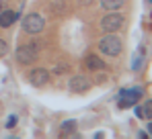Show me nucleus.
<instances>
[{
    "label": "nucleus",
    "instance_id": "obj_1",
    "mask_svg": "<svg viewBox=\"0 0 152 139\" xmlns=\"http://www.w3.org/2000/svg\"><path fill=\"white\" fill-rule=\"evenodd\" d=\"M99 49H101L105 55L115 57V55L121 53V39L117 35H105L101 41H99Z\"/></svg>",
    "mask_w": 152,
    "mask_h": 139
},
{
    "label": "nucleus",
    "instance_id": "obj_2",
    "mask_svg": "<svg viewBox=\"0 0 152 139\" xmlns=\"http://www.w3.org/2000/svg\"><path fill=\"white\" fill-rule=\"evenodd\" d=\"M111 14H105L101 21V29L103 31H107V33H113V31H119L124 23H126V19H124V14H119V12H115V10H109Z\"/></svg>",
    "mask_w": 152,
    "mask_h": 139
},
{
    "label": "nucleus",
    "instance_id": "obj_3",
    "mask_svg": "<svg viewBox=\"0 0 152 139\" xmlns=\"http://www.w3.org/2000/svg\"><path fill=\"white\" fill-rule=\"evenodd\" d=\"M43 27H45V21H43V17L41 14H27L25 19H23V31L29 33V35H37V33H41L43 31Z\"/></svg>",
    "mask_w": 152,
    "mask_h": 139
},
{
    "label": "nucleus",
    "instance_id": "obj_4",
    "mask_svg": "<svg viewBox=\"0 0 152 139\" xmlns=\"http://www.w3.org/2000/svg\"><path fill=\"white\" fill-rule=\"evenodd\" d=\"M37 55H39V51H37V45H33V43H27V45L19 47V51H17V59H19V64H23V66L35 64Z\"/></svg>",
    "mask_w": 152,
    "mask_h": 139
},
{
    "label": "nucleus",
    "instance_id": "obj_5",
    "mask_svg": "<svg viewBox=\"0 0 152 139\" xmlns=\"http://www.w3.org/2000/svg\"><path fill=\"white\" fill-rule=\"evenodd\" d=\"M142 94H144L142 88H126V90H121V94H119V106H121V109L134 106V104L140 100Z\"/></svg>",
    "mask_w": 152,
    "mask_h": 139
},
{
    "label": "nucleus",
    "instance_id": "obj_6",
    "mask_svg": "<svg viewBox=\"0 0 152 139\" xmlns=\"http://www.w3.org/2000/svg\"><path fill=\"white\" fill-rule=\"evenodd\" d=\"M48 80H50V72L43 68H35L31 74H29V82L33 84V86H45L48 84Z\"/></svg>",
    "mask_w": 152,
    "mask_h": 139
},
{
    "label": "nucleus",
    "instance_id": "obj_7",
    "mask_svg": "<svg viewBox=\"0 0 152 139\" xmlns=\"http://www.w3.org/2000/svg\"><path fill=\"white\" fill-rule=\"evenodd\" d=\"M68 88H70V92H86L91 88V82L86 76H74L68 82Z\"/></svg>",
    "mask_w": 152,
    "mask_h": 139
},
{
    "label": "nucleus",
    "instance_id": "obj_8",
    "mask_svg": "<svg viewBox=\"0 0 152 139\" xmlns=\"http://www.w3.org/2000/svg\"><path fill=\"white\" fill-rule=\"evenodd\" d=\"M136 117L138 119H152V100H146L142 106H136Z\"/></svg>",
    "mask_w": 152,
    "mask_h": 139
},
{
    "label": "nucleus",
    "instance_id": "obj_9",
    "mask_svg": "<svg viewBox=\"0 0 152 139\" xmlns=\"http://www.w3.org/2000/svg\"><path fill=\"white\" fill-rule=\"evenodd\" d=\"M17 19H19L17 12H12V10H2V12H0V27H10Z\"/></svg>",
    "mask_w": 152,
    "mask_h": 139
},
{
    "label": "nucleus",
    "instance_id": "obj_10",
    "mask_svg": "<svg viewBox=\"0 0 152 139\" xmlns=\"http://www.w3.org/2000/svg\"><path fill=\"white\" fill-rule=\"evenodd\" d=\"M84 64H86V68L88 70H95V72H99V70H103V59L99 57V55H86V59H84Z\"/></svg>",
    "mask_w": 152,
    "mask_h": 139
},
{
    "label": "nucleus",
    "instance_id": "obj_11",
    "mask_svg": "<svg viewBox=\"0 0 152 139\" xmlns=\"http://www.w3.org/2000/svg\"><path fill=\"white\" fill-rule=\"evenodd\" d=\"M124 2L126 0H101V6L105 10H117V8L124 6Z\"/></svg>",
    "mask_w": 152,
    "mask_h": 139
},
{
    "label": "nucleus",
    "instance_id": "obj_12",
    "mask_svg": "<svg viewBox=\"0 0 152 139\" xmlns=\"http://www.w3.org/2000/svg\"><path fill=\"white\" fill-rule=\"evenodd\" d=\"M74 129H76V121H66V123L62 125V131H64V135H66V133H72Z\"/></svg>",
    "mask_w": 152,
    "mask_h": 139
},
{
    "label": "nucleus",
    "instance_id": "obj_13",
    "mask_svg": "<svg viewBox=\"0 0 152 139\" xmlns=\"http://www.w3.org/2000/svg\"><path fill=\"white\" fill-rule=\"evenodd\" d=\"M140 66H142V57L138 55V57L134 59V64H132V70H140Z\"/></svg>",
    "mask_w": 152,
    "mask_h": 139
},
{
    "label": "nucleus",
    "instance_id": "obj_14",
    "mask_svg": "<svg viewBox=\"0 0 152 139\" xmlns=\"http://www.w3.org/2000/svg\"><path fill=\"white\" fill-rule=\"evenodd\" d=\"M6 51H8V45L0 39V57H2V55H6Z\"/></svg>",
    "mask_w": 152,
    "mask_h": 139
},
{
    "label": "nucleus",
    "instance_id": "obj_15",
    "mask_svg": "<svg viewBox=\"0 0 152 139\" xmlns=\"http://www.w3.org/2000/svg\"><path fill=\"white\" fill-rule=\"evenodd\" d=\"M105 80H107V76H105V74H99V76H97V82H99V84L105 82Z\"/></svg>",
    "mask_w": 152,
    "mask_h": 139
},
{
    "label": "nucleus",
    "instance_id": "obj_16",
    "mask_svg": "<svg viewBox=\"0 0 152 139\" xmlns=\"http://www.w3.org/2000/svg\"><path fill=\"white\" fill-rule=\"evenodd\" d=\"M150 2H152V0H150Z\"/></svg>",
    "mask_w": 152,
    "mask_h": 139
}]
</instances>
